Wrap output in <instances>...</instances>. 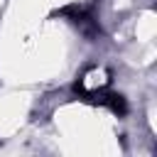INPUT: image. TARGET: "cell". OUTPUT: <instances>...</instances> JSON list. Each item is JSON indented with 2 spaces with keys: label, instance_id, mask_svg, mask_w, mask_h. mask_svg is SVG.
<instances>
[{
  "label": "cell",
  "instance_id": "cell-1",
  "mask_svg": "<svg viewBox=\"0 0 157 157\" xmlns=\"http://www.w3.org/2000/svg\"><path fill=\"white\" fill-rule=\"evenodd\" d=\"M93 98H96L101 105H108V108H110L113 113H118V115H125V110H128L125 98L118 96V93H93Z\"/></svg>",
  "mask_w": 157,
  "mask_h": 157
}]
</instances>
